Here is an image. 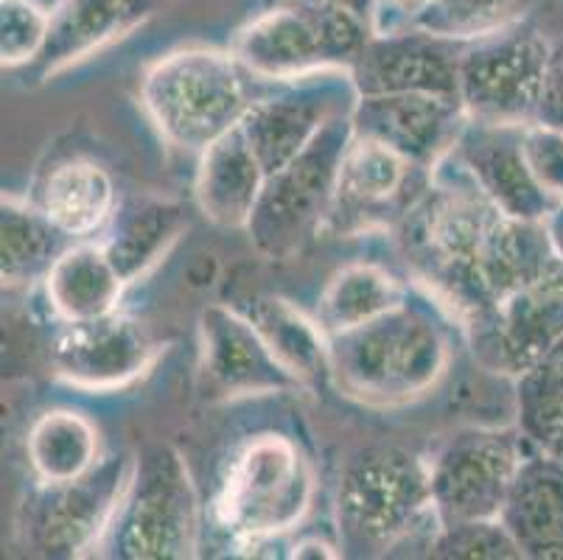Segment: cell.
<instances>
[{
	"label": "cell",
	"instance_id": "12",
	"mask_svg": "<svg viewBox=\"0 0 563 560\" xmlns=\"http://www.w3.org/2000/svg\"><path fill=\"white\" fill-rule=\"evenodd\" d=\"M434 172L387 143L353 130L336 174L325 233L340 239L396 230L429 191Z\"/></svg>",
	"mask_w": 563,
	"mask_h": 560
},
{
	"label": "cell",
	"instance_id": "37",
	"mask_svg": "<svg viewBox=\"0 0 563 560\" xmlns=\"http://www.w3.org/2000/svg\"><path fill=\"white\" fill-rule=\"evenodd\" d=\"M547 224V233H550L552 239V246H555V253L561 255L563 261V202H558L555 208H552V213L544 219Z\"/></svg>",
	"mask_w": 563,
	"mask_h": 560
},
{
	"label": "cell",
	"instance_id": "17",
	"mask_svg": "<svg viewBox=\"0 0 563 560\" xmlns=\"http://www.w3.org/2000/svg\"><path fill=\"white\" fill-rule=\"evenodd\" d=\"M353 130L387 143L409 161L438 168L465 130L463 101L434 92H378L360 96L353 107Z\"/></svg>",
	"mask_w": 563,
	"mask_h": 560
},
{
	"label": "cell",
	"instance_id": "18",
	"mask_svg": "<svg viewBox=\"0 0 563 560\" xmlns=\"http://www.w3.org/2000/svg\"><path fill=\"white\" fill-rule=\"evenodd\" d=\"M449 154L501 213L525 222H544L558 205L527 168L521 127L468 121Z\"/></svg>",
	"mask_w": 563,
	"mask_h": 560
},
{
	"label": "cell",
	"instance_id": "8",
	"mask_svg": "<svg viewBox=\"0 0 563 560\" xmlns=\"http://www.w3.org/2000/svg\"><path fill=\"white\" fill-rule=\"evenodd\" d=\"M353 135L351 116L331 121L295 161L266 174L264 191L250 216L247 235L269 261H291L325 233L336 174Z\"/></svg>",
	"mask_w": 563,
	"mask_h": 560
},
{
	"label": "cell",
	"instance_id": "1",
	"mask_svg": "<svg viewBox=\"0 0 563 560\" xmlns=\"http://www.w3.org/2000/svg\"><path fill=\"white\" fill-rule=\"evenodd\" d=\"M393 233L415 286L457 331L561 266L547 224L501 213L452 154Z\"/></svg>",
	"mask_w": 563,
	"mask_h": 560
},
{
	"label": "cell",
	"instance_id": "20",
	"mask_svg": "<svg viewBox=\"0 0 563 560\" xmlns=\"http://www.w3.org/2000/svg\"><path fill=\"white\" fill-rule=\"evenodd\" d=\"M172 0H56L43 54L34 62L43 79L70 68L107 45L130 37Z\"/></svg>",
	"mask_w": 563,
	"mask_h": 560
},
{
	"label": "cell",
	"instance_id": "38",
	"mask_svg": "<svg viewBox=\"0 0 563 560\" xmlns=\"http://www.w3.org/2000/svg\"><path fill=\"white\" fill-rule=\"evenodd\" d=\"M329 3L347 9L351 14H356V18L365 20L367 25H373V14H376L378 0H329Z\"/></svg>",
	"mask_w": 563,
	"mask_h": 560
},
{
	"label": "cell",
	"instance_id": "39",
	"mask_svg": "<svg viewBox=\"0 0 563 560\" xmlns=\"http://www.w3.org/2000/svg\"><path fill=\"white\" fill-rule=\"evenodd\" d=\"M547 451H552V454H558V457H563V431L561 435H558L555 440H552V446Z\"/></svg>",
	"mask_w": 563,
	"mask_h": 560
},
{
	"label": "cell",
	"instance_id": "36",
	"mask_svg": "<svg viewBox=\"0 0 563 560\" xmlns=\"http://www.w3.org/2000/svg\"><path fill=\"white\" fill-rule=\"evenodd\" d=\"M289 558L329 560V558H342V549H340V543L320 541V538H300V541H295L289 547Z\"/></svg>",
	"mask_w": 563,
	"mask_h": 560
},
{
	"label": "cell",
	"instance_id": "29",
	"mask_svg": "<svg viewBox=\"0 0 563 560\" xmlns=\"http://www.w3.org/2000/svg\"><path fill=\"white\" fill-rule=\"evenodd\" d=\"M25 454L37 482L79 480L101 460L99 429L79 409H48L29 429Z\"/></svg>",
	"mask_w": 563,
	"mask_h": 560
},
{
	"label": "cell",
	"instance_id": "34",
	"mask_svg": "<svg viewBox=\"0 0 563 560\" xmlns=\"http://www.w3.org/2000/svg\"><path fill=\"white\" fill-rule=\"evenodd\" d=\"M521 154L536 183L563 202V127L539 118L521 127Z\"/></svg>",
	"mask_w": 563,
	"mask_h": 560
},
{
	"label": "cell",
	"instance_id": "35",
	"mask_svg": "<svg viewBox=\"0 0 563 560\" xmlns=\"http://www.w3.org/2000/svg\"><path fill=\"white\" fill-rule=\"evenodd\" d=\"M427 0H378L373 14V34H396V31L412 29L415 14L421 12Z\"/></svg>",
	"mask_w": 563,
	"mask_h": 560
},
{
	"label": "cell",
	"instance_id": "23",
	"mask_svg": "<svg viewBox=\"0 0 563 560\" xmlns=\"http://www.w3.org/2000/svg\"><path fill=\"white\" fill-rule=\"evenodd\" d=\"M188 230V216L177 199L135 194L118 202L104 230L107 255L126 286L150 275Z\"/></svg>",
	"mask_w": 563,
	"mask_h": 560
},
{
	"label": "cell",
	"instance_id": "22",
	"mask_svg": "<svg viewBox=\"0 0 563 560\" xmlns=\"http://www.w3.org/2000/svg\"><path fill=\"white\" fill-rule=\"evenodd\" d=\"M266 172L255 157L242 123L199 154L194 199L199 213L222 230H247L264 191Z\"/></svg>",
	"mask_w": 563,
	"mask_h": 560
},
{
	"label": "cell",
	"instance_id": "7",
	"mask_svg": "<svg viewBox=\"0 0 563 560\" xmlns=\"http://www.w3.org/2000/svg\"><path fill=\"white\" fill-rule=\"evenodd\" d=\"M202 505L186 460L172 446L135 454L130 482L93 558L191 560L199 554Z\"/></svg>",
	"mask_w": 563,
	"mask_h": 560
},
{
	"label": "cell",
	"instance_id": "5",
	"mask_svg": "<svg viewBox=\"0 0 563 560\" xmlns=\"http://www.w3.org/2000/svg\"><path fill=\"white\" fill-rule=\"evenodd\" d=\"M373 29L329 0H266L233 34L230 54L258 81L303 79L322 70H353Z\"/></svg>",
	"mask_w": 563,
	"mask_h": 560
},
{
	"label": "cell",
	"instance_id": "26",
	"mask_svg": "<svg viewBox=\"0 0 563 560\" xmlns=\"http://www.w3.org/2000/svg\"><path fill=\"white\" fill-rule=\"evenodd\" d=\"M242 311L258 328L266 348L303 384V389L331 382L329 337L314 317L303 315L295 303L280 295H255Z\"/></svg>",
	"mask_w": 563,
	"mask_h": 560
},
{
	"label": "cell",
	"instance_id": "13",
	"mask_svg": "<svg viewBox=\"0 0 563 560\" xmlns=\"http://www.w3.org/2000/svg\"><path fill=\"white\" fill-rule=\"evenodd\" d=\"M356 101L360 90L351 70H322L253 99L242 130L264 172L273 174L295 161L331 121L353 116Z\"/></svg>",
	"mask_w": 563,
	"mask_h": 560
},
{
	"label": "cell",
	"instance_id": "9",
	"mask_svg": "<svg viewBox=\"0 0 563 560\" xmlns=\"http://www.w3.org/2000/svg\"><path fill=\"white\" fill-rule=\"evenodd\" d=\"M135 454L118 451L70 482H37L18 510L20 543L40 558H93L130 482Z\"/></svg>",
	"mask_w": 563,
	"mask_h": 560
},
{
	"label": "cell",
	"instance_id": "19",
	"mask_svg": "<svg viewBox=\"0 0 563 560\" xmlns=\"http://www.w3.org/2000/svg\"><path fill=\"white\" fill-rule=\"evenodd\" d=\"M460 51L463 45L418 29L373 34L351 74L360 96L434 92L460 99Z\"/></svg>",
	"mask_w": 563,
	"mask_h": 560
},
{
	"label": "cell",
	"instance_id": "21",
	"mask_svg": "<svg viewBox=\"0 0 563 560\" xmlns=\"http://www.w3.org/2000/svg\"><path fill=\"white\" fill-rule=\"evenodd\" d=\"M499 518L521 558L563 560V457L532 443Z\"/></svg>",
	"mask_w": 563,
	"mask_h": 560
},
{
	"label": "cell",
	"instance_id": "27",
	"mask_svg": "<svg viewBox=\"0 0 563 560\" xmlns=\"http://www.w3.org/2000/svg\"><path fill=\"white\" fill-rule=\"evenodd\" d=\"M74 244L34 199L3 194L0 202V281L7 289L43 284L54 261Z\"/></svg>",
	"mask_w": 563,
	"mask_h": 560
},
{
	"label": "cell",
	"instance_id": "11",
	"mask_svg": "<svg viewBox=\"0 0 563 560\" xmlns=\"http://www.w3.org/2000/svg\"><path fill=\"white\" fill-rule=\"evenodd\" d=\"M532 440L521 429L468 426L452 431L429 460L440 527L499 518Z\"/></svg>",
	"mask_w": 563,
	"mask_h": 560
},
{
	"label": "cell",
	"instance_id": "2",
	"mask_svg": "<svg viewBox=\"0 0 563 560\" xmlns=\"http://www.w3.org/2000/svg\"><path fill=\"white\" fill-rule=\"evenodd\" d=\"M452 317L429 295L329 337L331 384L371 409H398L432 393L452 364Z\"/></svg>",
	"mask_w": 563,
	"mask_h": 560
},
{
	"label": "cell",
	"instance_id": "25",
	"mask_svg": "<svg viewBox=\"0 0 563 560\" xmlns=\"http://www.w3.org/2000/svg\"><path fill=\"white\" fill-rule=\"evenodd\" d=\"M32 199L74 241H87L96 233H104L121 202L110 172L90 157L56 163Z\"/></svg>",
	"mask_w": 563,
	"mask_h": 560
},
{
	"label": "cell",
	"instance_id": "31",
	"mask_svg": "<svg viewBox=\"0 0 563 560\" xmlns=\"http://www.w3.org/2000/svg\"><path fill=\"white\" fill-rule=\"evenodd\" d=\"M519 429L541 449L563 431V333L550 351L516 378Z\"/></svg>",
	"mask_w": 563,
	"mask_h": 560
},
{
	"label": "cell",
	"instance_id": "6",
	"mask_svg": "<svg viewBox=\"0 0 563 560\" xmlns=\"http://www.w3.org/2000/svg\"><path fill=\"white\" fill-rule=\"evenodd\" d=\"M244 70L230 51L188 45L152 62L141 81V105L163 141L202 154L247 116Z\"/></svg>",
	"mask_w": 563,
	"mask_h": 560
},
{
	"label": "cell",
	"instance_id": "4",
	"mask_svg": "<svg viewBox=\"0 0 563 560\" xmlns=\"http://www.w3.org/2000/svg\"><path fill=\"white\" fill-rule=\"evenodd\" d=\"M317 493V471L303 446L284 431H255L219 471L211 521L233 554L258 558L298 530Z\"/></svg>",
	"mask_w": 563,
	"mask_h": 560
},
{
	"label": "cell",
	"instance_id": "30",
	"mask_svg": "<svg viewBox=\"0 0 563 560\" xmlns=\"http://www.w3.org/2000/svg\"><path fill=\"white\" fill-rule=\"evenodd\" d=\"M536 0H427L412 29L468 45L521 25Z\"/></svg>",
	"mask_w": 563,
	"mask_h": 560
},
{
	"label": "cell",
	"instance_id": "14",
	"mask_svg": "<svg viewBox=\"0 0 563 560\" xmlns=\"http://www.w3.org/2000/svg\"><path fill=\"white\" fill-rule=\"evenodd\" d=\"M197 395L205 404L298 393L303 384L266 348L242 308L211 303L199 315Z\"/></svg>",
	"mask_w": 563,
	"mask_h": 560
},
{
	"label": "cell",
	"instance_id": "33",
	"mask_svg": "<svg viewBox=\"0 0 563 560\" xmlns=\"http://www.w3.org/2000/svg\"><path fill=\"white\" fill-rule=\"evenodd\" d=\"M51 12L37 0H3L0 3V59L3 68L34 65L48 43Z\"/></svg>",
	"mask_w": 563,
	"mask_h": 560
},
{
	"label": "cell",
	"instance_id": "28",
	"mask_svg": "<svg viewBox=\"0 0 563 560\" xmlns=\"http://www.w3.org/2000/svg\"><path fill=\"white\" fill-rule=\"evenodd\" d=\"M409 295L412 289L384 266L347 264L331 275L317 297L314 320L320 322L325 337H336L387 315Z\"/></svg>",
	"mask_w": 563,
	"mask_h": 560
},
{
	"label": "cell",
	"instance_id": "32",
	"mask_svg": "<svg viewBox=\"0 0 563 560\" xmlns=\"http://www.w3.org/2000/svg\"><path fill=\"white\" fill-rule=\"evenodd\" d=\"M427 558L443 560H516L521 549L501 518L443 524Z\"/></svg>",
	"mask_w": 563,
	"mask_h": 560
},
{
	"label": "cell",
	"instance_id": "15",
	"mask_svg": "<svg viewBox=\"0 0 563 560\" xmlns=\"http://www.w3.org/2000/svg\"><path fill=\"white\" fill-rule=\"evenodd\" d=\"M48 348L56 378L87 393H110L137 382L155 364L157 342L126 311L79 322H59Z\"/></svg>",
	"mask_w": 563,
	"mask_h": 560
},
{
	"label": "cell",
	"instance_id": "16",
	"mask_svg": "<svg viewBox=\"0 0 563 560\" xmlns=\"http://www.w3.org/2000/svg\"><path fill=\"white\" fill-rule=\"evenodd\" d=\"M460 333L479 367L516 382L563 333V264Z\"/></svg>",
	"mask_w": 563,
	"mask_h": 560
},
{
	"label": "cell",
	"instance_id": "24",
	"mask_svg": "<svg viewBox=\"0 0 563 560\" xmlns=\"http://www.w3.org/2000/svg\"><path fill=\"white\" fill-rule=\"evenodd\" d=\"M51 315L59 322L104 317L121 308L126 281L107 255L101 241H74L43 281Z\"/></svg>",
	"mask_w": 563,
	"mask_h": 560
},
{
	"label": "cell",
	"instance_id": "3",
	"mask_svg": "<svg viewBox=\"0 0 563 560\" xmlns=\"http://www.w3.org/2000/svg\"><path fill=\"white\" fill-rule=\"evenodd\" d=\"M336 543L342 558H390L432 547L440 518L429 460L401 446H365L347 454L336 482Z\"/></svg>",
	"mask_w": 563,
	"mask_h": 560
},
{
	"label": "cell",
	"instance_id": "10",
	"mask_svg": "<svg viewBox=\"0 0 563 560\" xmlns=\"http://www.w3.org/2000/svg\"><path fill=\"white\" fill-rule=\"evenodd\" d=\"M552 48L541 31L521 23L460 51V101L468 121L525 127L544 112Z\"/></svg>",
	"mask_w": 563,
	"mask_h": 560
}]
</instances>
